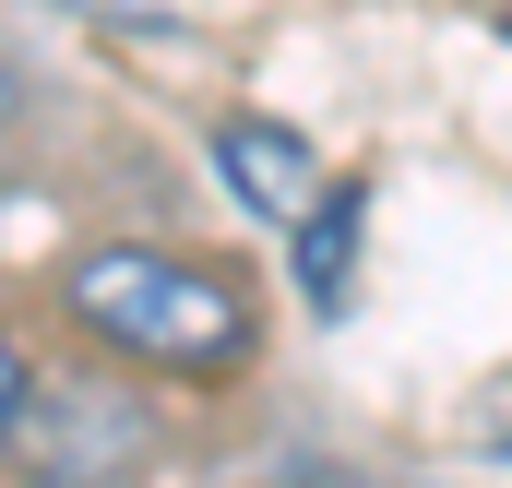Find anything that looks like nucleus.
Listing matches in <instances>:
<instances>
[{
	"instance_id": "f257e3e1",
	"label": "nucleus",
	"mask_w": 512,
	"mask_h": 488,
	"mask_svg": "<svg viewBox=\"0 0 512 488\" xmlns=\"http://www.w3.org/2000/svg\"><path fill=\"white\" fill-rule=\"evenodd\" d=\"M72 322L108 346V358L143 369H179V381H239L262 358V310L227 262H191V250H155V239H96L72 250L60 274Z\"/></svg>"
},
{
	"instance_id": "f03ea898",
	"label": "nucleus",
	"mask_w": 512,
	"mask_h": 488,
	"mask_svg": "<svg viewBox=\"0 0 512 488\" xmlns=\"http://www.w3.org/2000/svg\"><path fill=\"white\" fill-rule=\"evenodd\" d=\"M0 453L36 488H131L143 453H155V417L120 381H24V417H12Z\"/></svg>"
},
{
	"instance_id": "7ed1b4c3",
	"label": "nucleus",
	"mask_w": 512,
	"mask_h": 488,
	"mask_svg": "<svg viewBox=\"0 0 512 488\" xmlns=\"http://www.w3.org/2000/svg\"><path fill=\"white\" fill-rule=\"evenodd\" d=\"M215 167H227V191H239L251 215H274V227H298V215L322 203V155L286 120H215Z\"/></svg>"
},
{
	"instance_id": "20e7f679",
	"label": "nucleus",
	"mask_w": 512,
	"mask_h": 488,
	"mask_svg": "<svg viewBox=\"0 0 512 488\" xmlns=\"http://www.w3.org/2000/svg\"><path fill=\"white\" fill-rule=\"evenodd\" d=\"M358 215H370V191H358V179H334V191H322V203L298 215V286H310L322 310L346 298V262H358Z\"/></svg>"
},
{
	"instance_id": "39448f33",
	"label": "nucleus",
	"mask_w": 512,
	"mask_h": 488,
	"mask_svg": "<svg viewBox=\"0 0 512 488\" xmlns=\"http://www.w3.org/2000/svg\"><path fill=\"white\" fill-rule=\"evenodd\" d=\"M24 381H36V369H24V346H12V334H0V441H12V417H24Z\"/></svg>"
},
{
	"instance_id": "423d86ee",
	"label": "nucleus",
	"mask_w": 512,
	"mask_h": 488,
	"mask_svg": "<svg viewBox=\"0 0 512 488\" xmlns=\"http://www.w3.org/2000/svg\"><path fill=\"white\" fill-rule=\"evenodd\" d=\"M24 120V72H12V60H0V131Z\"/></svg>"
},
{
	"instance_id": "0eeeda50",
	"label": "nucleus",
	"mask_w": 512,
	"mask_h": 488,
	"mask_svg": "<svg viewBox=\"0 0 512 488\" xmlns=\"http://www.w3.org/2000/svg\"><path fill=\"white\" fill-rule=\"evenodd\" d=\"M84 12H155V0H84Z\"/></svg>"
}]
</instances>
